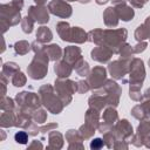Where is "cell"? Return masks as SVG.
<instances>
[{
	"label": "cell",
	"mask_w": 150,
	"mask_h": 150,
	"mask_svg": "<svg viewBox=\"0 0 150 150\" xmlns=\"http://www.w3.org/2000/svg\"><path fill=\"white\" fill-rule=\"evenodd\" d=\"M103 145V143H102V141L100 139V138H96V139H94L93 142H91V144H90V146L91 148H95V149H97V148H101Z\"/></svg>",
	"instance_id": "obj_2"
},
{
	"label": "cell",
	"mask_w": 150,
	"mask_h": 150,
	"mask_svg": "<svg viewBox=\"0 0 150 150\" xmlns=\"http://www.w3.org/2000/svg\"><path fill=\"white\" fill-rule=\"evenodd\" d=\"M14 138H15V141H16L18 143H21V144H26V143H27V139H28L27 134L23 132V131H19V132H16L15 136H14Z\"/></svg>",
	"instance_id": "obj_1"
}]
</instances>
